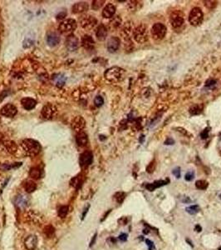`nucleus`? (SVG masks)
I'll return each instance as SVG.
<instances>
[{"instance_id": "nucleus-1", "label": "nucleus", "mask_w": 221, "mask_h": 250, "mask_svg": "<svg viewBox=\"0 0 221 250\" xmlns=\"http://www.w3.org/2000/svg\"><path fill=\"white\" fill-rule=\"evenodd\" d=\"M22 147L26 153H28V155H31V156L37 155L41 150V146H40V144L38 141L34 139H30L23 140L22 142Z\"/></svg>"}, {"instance_id": "nucleus-2", "label": "nucleus", "mask_w": 221, "mask_h": 250, "mask_svg": "<svg viewBox=\"0 0 221 250\" xmlns=\"http://www.w3.org/2000/svg\"><path fill=\"white\" fill-rule=\"evenodd\" d=\"M125 71L119 67H112L105 72V78L110 82L117 83L123 78Z\"/></svg>"}, {"instance_id": "nucleus-3", "label": "nucleus", "mask_w": 221, "mask_h": 250, "mask_svg": "<svg viewBox=\"0 0 221 250\" xmlns=\"http://www.w3.org/2000/svg\"><path fill=\"white\" fill-rule=\"evenodd\" d=\"M203 18H204V13L200 8L195 7L192 9L189 15V22L192 26L197 27L200 25L203 22Z\"/></svg>"}, {"instance_id": "nucleus-4", "label": "nucleus", "mask_w": 221, "mask_h": 250, "mask_svg": "<svg viewBox=\"0 0 221 250\" xmlns=\"http://www.w3.org/2000/svg\"><path fill=\"white\" fill-rule=\"evenodd\" d=\"M149 34H148V30L145 24H141L139 25L134 30V38L138 43H144L146 41H148Z\"/></svg>"}, {"instance_id": "nucleus-5", "label": "nucleus", "mask_w": 221, "mask_h": 250, "mask_svg": "<svg viewBox=\"0 0 221 250\" xmlns=\"http://www.w3.org/2000/svg\"><path fill=\"white\" fill-rule=\"evenodd\" d=\"M151 35L155 40H161L166 34V27L161 23H156L151 28Z\"/></svg>"}, {"instance_id": "nucleus-6", "label": "nucleus", "mask_w": 221, "mask_h": 250, "mask_svg": "<svg viewBox=\"0 0 221 250\" xmlns=\"http://www.w3.org/2000/svg\"><path fill=\"white\" fill-rule=\"evenodd\" d=\"M76 28H77V22L72 18H68L59 24L58 30L61 34H69L74 31Z\"/></svg>"}, {"instance_id": "nucleus-7", "label": "nucleus", "mask_w": 221, "mask_h": 250, "mask_svg": "<svg viewBox=\"0 0 221 250\" xmlns=\"http://www.w3.org/2000/svg\"><path fill=\"white\" fill-rule=\"evenodd\" d=\"M170 22L173 29H179L184 24V14L180 11H174L170 16Z\"/></svg>"}, {"instance_id": "nucleus-8", "label": "nucleus", "mask_w": 221, "mask_h": 250, "mask_svg": "<svg viewBox=\"0 0 221 250\" xmlns=\"http://www.w3.org/2000/svg\"><path fill=\"white\" fill-rule=\"evenodd\" d=\"M17 108L12 103H8L3 107L0 110V114L8 118H13L17 114Z\"/></svg>"}, {"instance_id": "nucleus-9", "label": "nucleus", "mask_w": 221, "mask_h": 250, "mask_svg": "<svg viewBox=\"0 0 221 250\" xmlns=\"http://www.w3.org/2000/svg\"><path fill=\"white\" fill-rule=\"evenodd\" d=\"M92 160H93V155H92V152L85 151L80 156L79 163L82 168H87L88 166L92 163Z\"/></svg>"}, {"instance_id": "nucleus-10", "label": "nucleus", "mask_w": 221, "mask_h": 250, "mask_svg": "<svg viewBox=\"0 0 221 250\" xmlns=\"http://www.w3.org/2000/svg\"><path fill=\"white\" fill-rule=\"evenodd\" d=\"M66 46L69 51H75L79 47V40L75 35L71 34L66 39Z\"/></svg>"}, {"instance_id": "nucleus-11", "label": "nucleus", "mask_w": 221, "mask_h": 250, "mask_svg": "<svg viewBox=\"0 0 221 250\" xmlns=\"http://www.w3.org/2000/svg\"><path fill=\"white\" fill-rule=\"evenodd\" d=\"M120 43L121 41L120 39L117 37H112L108 39L107 41V44H106V48L107 50L110 53H115L118 50L119 47H120Z\"/></svg>"}, {"instance_id": "nucleus-12", "label": "nucleus", "mask_w": 221, "mask_h": 250, "mask_svg": "<svg viewBox=\"0 0 221 250\" xmlns=\"http://www.w3.org/2000/svg\"><path fill=\"white\" fill-rule=\"evenodd\" d=\"M96 19L93 16H86L84 17L82 21H81V25L83 29H93L95 25L96 24Z\"/></svg>"}, {"instance_id": "nucleus-13", "label": "nucleus", "mask_w": 221, "mask_h": 250, "mask_svg": "<svg viewBox=\"0 0 221 250\" xmlns=\"http://www.w3.org/2000/svg\"><path fill=\"white\" fill-rule=\"evenodd\" d=\"M55 108L53 105H46L42 108V113H41V116L43 119H50L54 116L55 113Z\"/></svg>"}, {"instance_id": "nucleus-14", "label": "nucleus", "mask_w": 221, "mask_h": 250, "mask_svg": "<svg viewBox=\"0 0 221 250\" xmlns=\"http://www.w3.org/2000/svg\"><path fill=\"white\" fill-rule=\"evenodd\" d=\"M60 42V37L56 32H51L47 35V43L50 47L57 46Z\"/></svg>"}, {"instance_id": "nucleus-15", "label": "nucleus", "mask_w": 221, "mask_h": 250, "mask_svg": "<svg viewBox=\"0 0 221 250\" xmlns=\"http://www.w3.org/2000/svg\"><path fill=\"white\" fill-rule=\"evenodd\" d=\"M85 125H86V122H85L83 118L81 117V116H77L71 123V127L77 132L82 131L85 128Z\"/></svg>"}, {"instance_id": "nucleus-16", "label": "nucleus", "mask_w": 221, "mask_h": 250, "mask_svg": "<svg viewBox=\"0 0 221 250\" xmlns=\"http://www.w3.org/2000/svg\"><path fill=\"white\" fill-rule=\"evenodd\" d=\"M24 244L28 250H34L38 244V238L35 235H30L26 238Z\"/></svg>"}, {"instance_id": "nucleus-17", "label": "nucleus", "mask_w": 221, "mask_h": 250, "mask_svg": "<svg viewBox=\"0 0 221 250\" xmlns=\"http://www.w3.org/2000/svg\"><path fill=\"white\" fill-rule=\"evenodd\" d=\"M116 13V7L112 4H108L105 6L102 10V16L105 18H111L114 16Z\"/></svg>"}, {"instance_id": "nucleus-18", "label": "nucleus", "mask_w": 221, "mask_h": 250, "mask_svg": "<svg viewBox=\"0 0 221 250\" xmlns=\"http://www.w3.org/2000/svg\"><path fill=\"white\" fill-rule=\"evenodd\" d=\"M22 106L26 110H31L35 108L37 102L32 98H24L21 100Z\"/></svg>"}, {"instance_id": "nucleus-19", "label": "nucleus", "mask_w": 221, "mask_h": 250, "mask_svg": "<svg viewBox=\"0 0 221 250\" xmlns=\"http://www.w3.org/2000/svg\"><path fill=\"white\" fill-rule=\"evenodd\" d=\"M82 44L86 49H92L95 45V42L93 38L90 35H84L82 38Z\"/></svg>"}, {"instance_id": "nucleus-20", "label": "nucleus", "mask_w": 221, "mask_h": 250, "mask_svg": "<svg viewBox=\"0 0 221 250\" xmlns=\"http://www.w3.org/2000/svg\"><path fill=\"white\" fill-rule=\"evenodd\" d=\"M72 13H83L85 11L88 10V4L85 2H80V3H77L75 4L72 6Z\"/></svg>"}, {"instance_id": "nucleus-21", "label": "nucleus", "mask_w": 221, "mask_h": 250, "mask_svg": "<svg viewBox=\"0 0 221 250\" xmlns=\"http://www.w3.org/2000/svg\"><path fill=\"white\" fill-rule=\"evenodd\" d=\"M96 36L99 41H104L107 36V29L103 24L99 25V27L96 29Z\"/></svg>"}, {"instance_id": "nucleus-22", "label": "nucleus", "mask_w": 221, "mask_h": 250, "mask_svg": "<svg viewBox=\"0 0 221 250\" xmlns=\"http://www.w3.org/2000/svg\"><path fill=\"white\" fill-rule=\"evenodd\" d=\"M77 140V144L80 147H84L86 146L88 142V138L87 133H85L84 132H79L78 134L76 137Z\"/></svg>"}, {"instance_id": "nucleus-23", "label": "nucleus", "mask_w": 221, "mask_h": 250, "mask_svg": "<svg viewBox=\"0 0 221 250\" xmlns=\"http://www.w3.org/2000/svg\"><path fill=\"white\" fill-rule=\"evenodd\" d=\"M167 183H168L167 180H158V181H155V182L152 183H148V184H146V188L147 190L152 192V191H154L155 189L158 188L160 187L164 186V185L167 184Z\"/></svg>"}, {"instance_id": "nucleus-24", "label": "nucleus", "mask_w": 221, "mask_h": 250, "mask_svg": "<svg viewBox=\"0 0 221 250\" xmlns=\"http://www.w3.org/2000/svg\"><path fill=\"white\" fill-rule=\"evenodd\" d=\"M24 189H25V191L28 194H31V193H33V192H34L37 189V184L34 181H32V180L27 181L24 183Z\"/></svg>"}, {"instance_id": "nucleus-25", "label": "nucleus", "mask_w": 221, "mask_h": 250, "mask_svg": "<svg viewBox=\"0 0 221 250\" xmlns=\"http://www.w3.org/2000/svg\"><path fill=\"white\" fill-rule=\"evenodd\" d=\"M15 204H16V205H17L18 208H25L26 206H27V204H28V199H27V198H26L25 196L20 195V196H18L17 199H16Z\"/></svg>"}, {"instance_id": "nucleus-26", "label": "nucleus", "mask_w": 221, "mask_h": 250, "mask_svg": "<svg viewBox=\"0 0 221 250\" xmlns=\"http://www.w3.org/2000/svg\"><path fill=\"white\" fill-rule=\"evenodd\" d=\"M82 183L83 179L82 178V175H77L71 180V185L75 188H79L82 185Z\"/></svg>"}, {"instance_id": "nucleus-27", "label": "nucleus", "mask_w": 221, "mask_h": 250, "mask_svg": "<svg viewBox=\"0 0 221 250\" xmlns=\"http://www.w3.org/2000/svg\"><path fill=\"white\" fill-rule=\"evenodd\" d=\"M29 175L30 177L32 178H34V179H38L41 177V169L39 168H37V167L33 168L30 170Z\"/></svg>"}, {"instance_id": "nucleus-28", "label": "nucleus", "mask_w": 221, "mask_h": 250, "mask_svg": "<svg viewBox=\"0 0 221 250\" xmlns=\"http://www.w3.org/2000/svg\"><path fill=\"white\" fill-rule=\"evenodd\" d=\"M209 186L208 182L204 181V180H198L196 181L195 183V187L198 188V189H200V190H204L206 189Z\"/></svg>"}, {"instance_id": "nucleus-29", "label": "nucleus", "mask_w": 221, "mask_h": 250, "mask_svg": "<svg viewBox=\"0 0 221 250\" xmlns=\"http://www.w3.org/2000/svg\"><path fill=\"white\" fill-rule=\"evenodd\" d=\"M185 210H186V212H187L188 213H190V214H191V215H195L197 213H199V211H200V207H199V205H191V206H190V207L185 208Z\"/></svg>"}, {"instance_id": "nucleus-30", "label": "nucleus", "mask_w": 221, "mask_h": 250, "mask_svg": "<svg viewBox=\"0 0 221 250\" xmlns=\"http://www.w3.org/2000/svg\"><path fill=\"white\" fill-rule=\"evenodd\" d=\"M67 213H68V206H61L60 208H58V216L61 218H63L67 216Z\"/></svg>"}, {"instance_id": "nucleus-31", "label": "nucleus", "mask_w": 221, "mask_h": 250, "mask_svg": "<svg viewBox=\"0 0 221 250\" xmlns=\"http://www.w3.org/2000/svg\"><path fill=\"white\" fill-rule=\"evenodd\" d=\"M201 112H202V108L200 105H194L190 109V113L192 115L200 114Z\"/></svg>"}, {"instance_id": "nucleus-32", "label": "nucleus", "mask_w": 221, "mask_h": 250, "mask_svg": "<svg viewBox=\"0 0 221 250\" xmlns=\"http://www.w3.org/2000/svg\"><path fill=\"white\" fill-rule=\"evenodd\" d=\"M114 197H115V199L117 200L118 204H121L125 199V194L123 192H117V194L114 195Z\"/></svg>"}, {"instance_id": "nucleus-33", "label": "nucleus", "mask_w": 221, "mask_h": 250, "mask_svg": "<svg viewBox=\"0 0 221 250\" xmlns=\"http://www.w3.org/2000/svg\"><path fill=\"white\" fill-rule=\"evenodd\" d=\"M104 3V0H95V1L92 2V9H94V10H98V9H101L103 6Z\"/></svg>"}, {"instance_id": "nucleus-34", "label": "nucleus", "mask_w": 221, "mask_h": 250, "mask_svg": "<svg viewBox=\"0 0 221 250\" xmlns=\"http://www.w3.org/2000/svg\"><path fill=\"white\" fill-rule=\"evenodd\" d=\"M129 3L130 7L132 6V8L131 9L133 10V11H136V10H137V9H141V7L142 6V2H140V1H131Z\"/></svg>"}, {"instance_id": "nucleus-35", "label": "nucleus", "mask_w": 221, "mask_h": 250, "mask_svg": "<svg viewBox=\"0 0 221 250\" xmlns=\"http://www.w3.org/2000/svg\"><path fill=\"white\" fill-rule=\"evenodd\" d=\"M65 83V77L61 76V75H58V77L55 78V84L58 87H62Z\"/></svg>"}, {"instance_id": "nucleus-36", "label": "nucleus", "mask_w": 221, "mask_h": 250, "mask_svg": "<svg viewBox=\"0 0 221 250\" xmlns=\"http://www.w3.org/2000/svg\"><path fill=\"white\" fill-rule=\"evenodd\" d=\"M94 103L96 107L102 106V104L104 103V99L101 96H96L94 99Z\"/></svg>"}, {"instance_id": "nucleus-37", "label": "nucleus", "mask_w": 221, "mask_h": 250, "mask_svg": "<svg viewBox=\"0 0 221 250\" xmlns=\"http://www.w3.org/2000/svg\"><path fill=\"white\" fill-rule=\"evenodd\" d=\"M155 161L150 162L149 165L147 166V168H146V172L149 173V174H152L155 171Z\"/></svg>"}, {"instance_id": "nucleus-38", "label": "nucleus", "mask_w": 221, "mask_h": 250, "mask_svg": "<svg viewBox=\"0 0 221 250\" xmlns=\"http://www.w3.org/2000/svg\"><path fill=\"white\" fill-rule=\"evenodd\" d=\"M6 146L7 148L9 149V151H10L11 153H14L17 149V147H16V144H14L13 142H9V143H7L6 144Z\"/></svg>"}, {"instance_id": "nucleus-39", "label": "nucleus", "mask_w": 221, "mask_h": 250, "mask_svg": "<svg viewBox=\"0 0 221 250\" xmlns=\"http://www.w3.org/2000/svg\"><path fill=\"white\" fill-rule=\"evenodd\" d=\"M194 178H195V173H194V171H189L188 173H186V174H185V179L186 180V181H192L193 179H194Z\"/></svg>"}, {"instance_id": "nucleus-40", "label": "nucleus", "mask_w": 221, "mask_h": 250, "mask_svg": "<svg viewBox=\"0 0 221 250\" xmlns=\"http://www.w3.org/2000/svg\"><path fill=\"white\" fill-rule=\"evenodd\" d=\"M205 4V6L207 7V8H209V9H214L215 6H216V2H214V1H206V2H204Z\"/></svg>"}, {"instance_id": "nucleus-41", "label": "nucleus", "mask_w": 221, "mask_h": 250, "mask_svg": "<svg viewBox=\"0 0 221 250\" xmlns=\"http://www.w3.org/2000/svg\"><path fill=\"white\" fill-rule=\"evenodd\" d=\"M54 232V229L53 227L52 226H47L46 229H45V233H46L47 236H51L53 233Z\"/></svg>"}, {"instance_id": "nucleus-42", "label": "nucleus", "mask_w": 221, "mask_h": 250, "mask_svg": "<svg viewBox=\"0 0 221 250\" xmlns=\"http://www.w3.org/2000/svg\"><path fill=\"white\" fill-rule=\"evenodd\" d=\"M172 174L175 175V177L177 178H180V169H179V167H177V168H175V169H173V171H172Z\"/></svg>"}, {"instance_id": "nucleus-43", "label": "nucleus", "mask_w": 221, "mask_h": 250, "mask_svg": "<svg viewBox=\"0 0 221 250\" xmlns=\"http://www.w3.org/2000/svg\"><path fill=\"white\" fill-rule=\"evenodd\" d=\"M146 244H147V246L149 247V250L154 249L155 247H154V243H153V242L150 241V239H146Z\"/></svg>"}, {"instance_id": "nucleus-44", "label": "nucleus", "mask_w": 221, "mask_h": 250, "mask_svg": "<svg viewBox=\"0 0 221 250\" xmlns=\"http://www.w3.org/2000/svg\"><path fill=\"white\" fill-rule=\"evenodd\" d=\"M119 239L121 242H125L127 240V234L126 233H121L119 235Z\"/></svg>"}, {"instance_id": "nucleus-45", "label": "nucleus", "mask_w": 221, "mask_h": 250, "mask_svg": "<svg viewBox=\"0 0 221 250\" xmlns=\"http://www.w3.org/2000/svg\"><path fill=\"white\" fill-rule=\"evenodd\" d=\"M89 208H90V205H89V204H88L86 208H84V211H83V213H82V220L85 218V217H86V215H87V213H88Z\"/></svg>"}, {"instance_id": "nucleus-46", "label": "nucleus", "mask_w": 221, "mask_h": 250, "mask_svg": "<svg viewBox=\"0 0 221 250\" xmlns=\"http://www.w3.org/2000/svg\"><path fill=\"white\" fill-rule=\"evenodd\" d=\"M96 236H97V233H95V234H94V236L92 237V241H91V243H90V247H92V246L94 245V243H95V242H96Z\"/></svg>"}, {"instance_id": "nucleus-47", "label": "nucleus", "mask_w": 221, "mask_h": 250, "mask_svg": "<svg viewBox=\"0 0 221 250\" xmlns=\"http://www.w3.org/2000/svg\"><path fill=\"white\" fill-rule=\"evenodd\" d=\"M175 144V142H174V140L172 139H171V138H168V139L165 142V144H169V145H171V144Z\"/></svg>"}, {"instance_id": "nucleus-48", "label": "nucleus", "mask_w": 221, "mask_h": 250, "mask_svg": "<svg viewBox=\"0 0 221 250\" xmlns=\"http://www.w3.org/2000/svg\"><path fill=\"white\" fill-rule=\"evenodd\" d=\"M215 83H216V82L214 80H209L207 82V84L206 85H207V86H211V85L214 86V85H215Z\"/></svg>"}, {"instance_id": "nucleus-49", "label": "nucleus", "mask_w": 221, "mask_h": 250, "mask_svg": "<svg viewBox=\"0 0 221 250\" xmlns=\"http://www.w3.org/2000/svg\"><path fill=\"white\" fill-rule=\"evenodd\" d=\"M195 230L197 231V232H199V233H200L201 231H202V228H201V226H200L199 224L195 225Z\"/></svg>"}, {"instance_id": "nucleus-50", "label": "nucleus", "mask_w": 221, "mask_h": 250, "mask_svg": "<svg viewBox=\"0 0 221 250\" xmlns=\"http://www.w3.org/2000/svg\"><path fill=\"white\" fill-rule=\"evenodd\" d=\"M111 213V210H109L108 212H107V213H106V214H105L104 218H102V219H101V221H104L105 220V218H106L107 217V215H108V214H109V213Z\"/></svg>"}, {"instance_id": "nucleus-51", "label": "nucleus", "mask_w": 221, "mask_h": 250, "mask_svg": "<svg viewBox=\"0 0 221 250\" xmlns=\"http://www.w3.org/2000/svg\"><path fill=\"white\" fill-rule=\"evenodd\" d=\"M143 233H146V234H147V233H150V230H149V229H144V230H143Z\"/></svg>"}, {"instance_id": "nucleus-52", "label": "nucleus", "mask_w": 221, "mask_h": 250, "mask_svg": "<svg viewBox=\"0 0 221 250\" xmlns=\"http://www.w3.org/2000/svg\"><path fill=\"white\" fill-rule=\"evenodd\" d=\"M3 139H4V136H3L2 133H0V144L3 142Z\"/></svg>"}, {"instance_id": "nucleus-53", "label": "nucleus", "mask_w": 221, "mask_h": 250, "mask_svg": "<svg viewBox=\"0 0 221 250\" xmlns=\"http://www.w3.org/2000/svg\"><path fill=\"white\" fill-rule=\"evenodd\" d=\"M186 242H187V243H189V244L191 246V247H193V244L191 243V242L190 241V239H186Z\"/></svg>"}, {"instance_id": "nucleus-54", "label": "nucleus", "mask_w": 221, "mask_h": 250, "mask_svg": "<svg viewBox=\"0 0 221 250\" xmlns=\"http://www.w3.org/2000/svg\"><path fill=\"white\" fill-rule=\"evenodd\" d=\"M220 198H221V194H220Z\"/></svg>"}]
</instances>
